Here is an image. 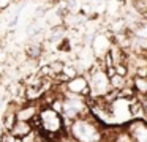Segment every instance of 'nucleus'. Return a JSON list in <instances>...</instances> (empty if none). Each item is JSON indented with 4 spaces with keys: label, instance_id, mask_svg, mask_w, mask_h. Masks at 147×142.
<instances>
[{
    "label": "nucleus",
    "instance_id": "nucleus-1",
    "mask_svg": "<svg viewBox=\"0 0 147 142\" xmlns=\"http://www.w3.org/2000/svg\"><path fill=\"white\" fill-rule=\"evenodd\" d=\"M103 125L100 120H96L92 114L84 117H78L68 126V133L73 136L76 142H96L103 139Z\"/></svg>",
    "mask_w": 147,
    "mask_h": 142
},
{
    "label": "nucleus",
    "instance_id": "nucleus-2",
    "mask_svg": "<svg viewBox=\"0 0 147 142\" xmlns=\"http://www.w3.org/2000/svg\"><path fill=\"white\" fill-rule=\"evenodd\" d=\"M89 79V85H90V96L92 98H98V96H105L112 90L111 87V79L109 74L106 73V69L101 65L92 66L87 74Z\"/></svg>",
    "mask_w": 147,
    "mask_h": 142
},
{
    "label": "nucleus",
    "instance_id": "nucleus-3",
    "mask_svg": "<svg viewBox=\"0 0 147 142\" xmlns=\"http://www.w3.org/2000/svg\"><path fill=\"white\" fill-rule=\"evenodd\" d=\"M63 88L65 92H70V93H74V95H81V96H86V98L90 96L89 79H87V76H82V74H78L73 79L67 81L63 84Z\"/></svg>",
    "mask_w": 147,
    "mask_h": 142
},
{
    "label": "nucleus",
    "instance_id": "nucleus-4",
    "mask_svg": "<svg viewBox=\"0 0 147 142\" xmlns=\"http://www.w3.org/2000/svg\"><path fill=\"white\" fill-rule=\"evenodd\" d=\"M112 43H114L112 36H109V35H106V33H96L95 36L92 38V52H93V55H95L98 60L103 59V57L109 52Z\"/></svg>",
    "mask_w": 147,
    "mask_h": 142
},
{
    "label": "nucleus",
    "instance_id": "nucleus-5",
    "mask_svg": "<svg viewBox=\"0 0 147 142\" xmlns=\"http://www.w3.org/2000/svg\"><path fill=\"white\" fill-rule=\"evenodd\" d=\"M133 142H147V120L133 118L125 125Z\"/></svg>",
    "mask_w": 147,
    "mask_h": 142
},
{
    "label": "nucleus",
    "instance_id": "nucleus-6",
    "mask_svg": "<svg viewBox=\"0 0 147 142\" xmlns=\"http://www.w3.org/2000/svg\"><path fill=\"white\" fill-rule=\"evenodd\" d=\"M32 131H33V126L30 125V122H27V120H18L10 133L14 136V137L22 139V137H26V136H29Z\"/></svg>",
    "mask_w": 147,
    "mask_h": 142
},
{
    "label": "nucleus",
    "instance_id": "nucleus-7",
    "mask_svg": "<svg viewBox=\"0 0 147 142\" xmlns=\"http://www.w3.org/2000/svg\"><path fill=\"white\" fill-rule=\"evenodd\" d=\"M109 79H111V87H112V90L122 92L123 88L130 87V85H128V76L119 74L117 71H115L112 76H109ZM131 85H133V84H131Z\"/></svg>",
    "mask_w": 147,
    "mask_h": 142
},
{
    "label": "nucleus",
    "instance_id": "nucleus-8",
    "mask_svg": "<svg viewBox=\"0 0 147 142\" xmlns=\"http://www.w3.org/2000/svg\"><path fill=\"white\" fill-rule=\"evenodd\" d=\"M38 112L40 110H36L35 106H27V107H22V109L16 110V115H18V120H27V122H30Z\"/></svg>",
    "mask_w": 147,
    "mask_h": 142
},
{
    "label": "nucleus",
    "instance_id": "nucleus-9",
    "mask_svg": "<svg viewBox=\"0 0 147 142\" xmlns=\"http://www.w3.org/2000/svg\"><path fill=\"white\" fill-rule=\"evenodd\" d=\"M16 122H18V115H16V112L10 110V112L5 114L3 125H5V128H7L8 131H11V129H13V126H14V123H16Z\"/></svg>",
    "mask_w": 147,
    "mask_h": 142
},
{
    "label": "nucleus",
    "instance_id": "nucleus-10",
    "mask_svg": "<svg viewBox=\"0 0 147 142\" xmlns=\"http://www.w3.org/2000/svg\"><path fill=\"white\" fill-rule=\"evenodd\" d=\"M130 2H131V6L138 13H141L142 16L147 14V0H130Z\"/></svg>",
    "mask_w": 147,
    "mask_h": 142
},
{
    "label": "nucleus",
    "instance_id": "nucleus-11",
    "mask_svg": "<svg viewBox=\"0 0 147 142\" xmlns=\"http://www.w3.org/2000/svg\"><path fill=\"white\" fill-rule=\"evenodd\" d=\"M27 54H29V57H32V59H36V57H40V54H41V46H40V44H30V46L27 47Z\"/></svg>",
    "mask_w": 147,
    "mask_h": 142
},
{
    "label": "nucleus",
    "instance_id": "nucleus-12",
    "mask_svg": "<svg viewBox=\"0 0 147 142\" xmlns=\"http://www.w3.org/2000/svg\"><path fill=\"white\" fill-rule=\"evenodd\" d=\"M10 3H11V0H0V9L8 8V6H10Z\"/></svg>",
    "mask_w": 147,
    "mask_h": 142
},
{
    "label": "nucleus",
    "instance_id": "nucleus-13",
    "mask_svg": "<svg viewBox=\"0 0 147 142\" xmlns=\"http://www.w3.org/2000/svg\"><path fill=\"white\" fill-rule=\"evenodd\" d=\"M0 106H2V98H0Z\"/></svg>",
    "mask_w": 147,
    "mask_h": 142
}]
</instances>
